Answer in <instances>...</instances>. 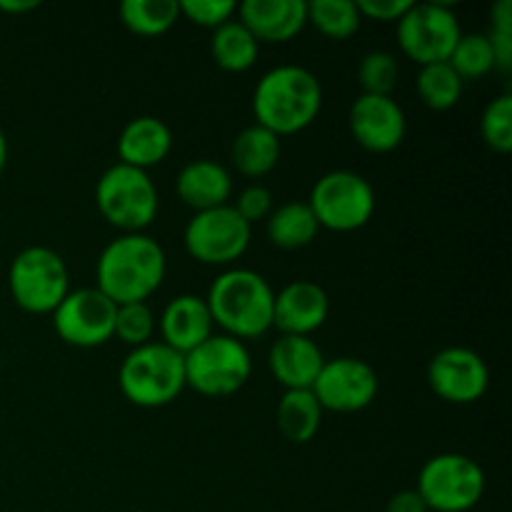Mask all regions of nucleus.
Returning <instances> with one entry per match:
<instances>
[{"label":"nucleus","instance_id":"f257e3e1","mask_svg":"<svg viewBox=\"0 0 512 512\" xmlns=\"http://www.w3.org/2000/svg\"><path fill=\"white\" fill-rule=\"evenodd\" d=\"M95 278L115 305L145 303L163 283L165 253L148 235H120L100 253Z\"/></svg>","mask_w":512,"mask_h":512},{"label":"nucleus","instance_id":"f03ea898","mask_svg":"<svg viewBox=\"0 0 512 512\" xmlns=\"http://www.w3.org/2000/svg\"><path fill=\"white\" fill-rule=\"evenodd\" d=\"M320 80L300 65H280L258 80L253 93V113L258 125L273 135H295L308 128L320 113Z\"/></svg>","mask_w":512,"mask_h":512},{"label":"nucleus","instance_id":"7ed1b4c3","mask_svg":"<svg viewBox=\"0 0 512 512\" xmlns=\"http://www.w3.org/2000/svg\"><path fill=\"white\" fill-rule=\"evenodd\" d=\"M213 323L235 340L263 338L273 328L275 293L268 280L253 270L235 268L218 275L205 298Z\"/></svg>","mask_w":512,"mask_h":512},{"label":"nucleus","instance_id":"20e7f679","mask_svg":"<svg viewBox=\"0 0 512 512\" xmlns=\"http://www.w3.org/2000/svg\"><path fill=\"white\" fill-rule=\"evenodd\" d=\"M120 390L138 408H163L185 388V355L165 343H148L125 355Z\"/></svg>","mask_w":512,"mask_h":512},{"label":"nucleus","instance_id":"39448f33","mask_svg":"<svg viewBox=\"0 0 512 512\" xmlns=\"http://www.w3.org/2000/svg\"><path fill=\"white\" fill-rule=\"evenodd\" d=\"M100 215L125 233H140L158 215V190L145 170L115 163L95 185Z\"/></svg>","mask_w":512,"mask_h":512},{"label":"nucleus","instance_id":"423d86ee","mask_svg":"<svg viewBox=\"0 0 512 512\" xmlns=\"http://www.w3.org/2000/svg\"><path fill=\"white\" fill-rule=\"evenodd\" d=\"M253 373L248 348L230 335H210L185 355V385L208 398L238 393Z\"/></svg>","mask_w":512,"mask_h":512},{"label":"nucleus","instance_id":"0eeeda50","mask_svg":"<svg viewBox=\"0 0 512 512\" xmlns=\"http://www.w3.org/2000/svg\"><path fill=\"white\" fill-rule=\"evenodd\" d=\"M10 295L15 303L33 315L55 313L70 293V275L65 260L55 250L33 245L15 255L8 273Z\"/></svg>","mask_w":512,"mask_h":512},{"label":"nucleus","instance_id":"6e6552de","mask_svg":"<svg viewBox=\"0 0 512 512\" xmlns=\"http://www.w3.org/2000/svg\"><path fill=\"white\" fill-rule=\"evenodd\" d=\"M418 495L428 510L468 512L485 493L483 468L460 453H443L430 458L418 475Z\"/></svg>","mask_w":512,"mask_h":512},{"label":"nucleus","instance_id":"1a4fd4ad","mask_svg":"<svg viewBox=\"0 0 512 512\" xmlns=\"http://www.w3.org/2000/svg\"><path fill=\"white\" fill-rule=\"evenodd\" d=\"M308 205L320 228L350 233L373 218L375 190L353 170H333L315 183Z\"/></svg>","mask_w":512,"mask_h":512},{"label":"nucleus","instance_id":"9d476101","mask_svg":"<svg viewBox=\"0 0 512 512\" xmlns=\"http://www.w3.org/2000/svg\"><path fill=\"white\" fill-rule=\"evenodd\" d=\"M458 15L445 3L413 5L398 20V43L418 65L448 63L460 40Z\"/></svg>","mask_w":512,"mask_h":512},{"label":"nucleus","instance_id":"9b49d317","mask_svg":"<svg viewBox=\"0 0 512 512\" xmlns=\"http://www.w3.org/2000/svg\"><path fill=\"white\" fill-rule=\"evenodd\" d=\"M185 250L203 265H228L243 258L250 245V225L233 205L195 213L183 233Z\"/></svg>","mask_w":512,"mask_h":512},{"label":"nucleus","instance_id":"f8f14e48","mask_svg":"<svg viewBox=\"0 0 512 512\" xmlns=\"http://www.w3.org/2000/svg\"><path fill=\"white\" fill-rule=\"evenodd\" d=\"M115 313L118 305L98 288L73 290L55 308V333L75 348H98L113 338Z\"/></svg>","mask_w":512,"mask_h":512},{"label":"nucleus","instance_id":"ddd939ff","mask_svg":"<svg viewBox=\"0 0 512 512\" xmlns=\"http://www.w3.org/2000/svg\"><path fill=\"white\" fill-rule=\"evenodd\" d=\"M378 385V373L365 360L335 358L323 365L310 390L323 410L358 413L373 403Z\"/></svg>","mask_w":512,"mask_h":512},{"label":"nucleus","instance_id":"4468645a","mask_svg":"<svg viewBox=\"0 0 512 512\" xmlns=\"http://www.w3.org/2000/svg\"><path fill=\"white\" fill-rule=\"evenodd\" d=\"M488 380V365L470 348H445L430 360L428 383L445 403H475L488 390Z\"/></svg>","mask_w":512,"mask_h":512},{"label":"nucleus","instance_id":"2eb2a0df","mask_svg":"<svg viewBox=\"0 0 512 512\" xmlns=\"http://www.w3.org/2000/svg\"><path fill=\"white\" fill-rule=\"evenodd\" d=\"M350 133L370 153H390L405 138V113L390 95L363 93L350 108Z\"/></svg>","mask_w":512,"mask_h":512},{"label":"nucleus","instance_id":"dca6fc26","mask_svg":"<svg viewBox=\"0 0 512 512\" xmlns=\"http://www.w3.org/2000/svg\"><path fill=\"white\" fill-rule=\"evenodd\" d=\"M328 313V293L310 280H295L275 293L273 325L283 335L310 338V333H315L328 320Z\"/></svg>","mask_w":512,"mask_h":512},{"label":"nucleus","instance_id":"f3484780","mask_svg":"<svg viewBox=\"0 0 512 512\" xmlns=\"http://www.w3.org/2000/svg\"><path fill=\"white\" fill-rule=\"evenodd\" d=\"M238 13L240 23L258 43L293 40L308 23L305 0H245Z\"/></svg>","mask_w":512,"mask_h":512},{"label":"nucleus","instance_id":"a211bd4d","mask_svg":"<svg viewBox=\"0 0 512 512\" xmlns=\"http://www.w3.org/2000/svg\"><path fill=\"white\" fill-rule=\"evenodd\" d=\"M268 363L285 390H310L323 370L325 358L305 335H280L270 348Z\"/></svg>","mask_w":512,"mask_h":512},{"label":"nucleus","instance_id":"6ab92c4d","mask_svg":"<svg viewBox=\"0 0 512 512\" xmlns=\"http://www.w3.org/2000/svg\"><path fill=\"white\" fill-rule=\"evenodd\" d=\"M160 333H163V343L178 350L180 355H188L190 350L205 343L213 335V315H210L205 298L178 295L175 300H170L160 318Z\"/></svg>","mask_w":512,"mask_h":512},{"label":"nucleus","instance_id":"aec40b11","mask_svg":"<svg viewBox=\"0 0 512 512\" xmlns=\"http://www.w3.org/2000/svg\"><path fill=\"white\" fill-rule=\"evenodd\" d=\"M173 148V133L168 125L153 115L130 120L118 138V158L123 165L148 173V168L163 163Z\"/></svg>","mask_w":512,"mask_h":512},{"label":"nucleus","instance_id":"412c9836","mask_svg":"<svg viewBox=\"0 0 512 512\" xmlns=\"http://www.w3.org/2000/svg\"><path fill=\"white\" fill-rule=\"evenodd\" d=\"M175 190H178V198L188 208H193L195 213H203V210L228 205L230 193H233V180H230V173L220 163L195 160V163L185 165L180 170L178 180H175Z\"/></svg>","mask_w":512,"mask_h":512},{"label":"nucleus","instance_id":"4be33fe9","mask_svg":"<svg viewBox=\"0 0 512 512\" xmlns=\"http://www.w3.org/2000/svg\"><path fill=\"white\" fill-rule=\"evenodd\" d=\"M280 138L263 125H250L233 140V165L245 178H263L278 165Z\"/></svg>","mask_w":512,"mask_h":512},{"label":"nucleus","instance_id":"5701e85b","mask_svg":"<svg viewBox=\"0 0 512 512\" xmlns=\"http://www.w3.org/2000/svg\"><path fill=\"white\" fill-rule=\"evenodd\" d=\"M323 420V408L313 390H285L278 403V428L290 443L303 445L315 438Z\"/></svg>","mask_w":512,"mask_h":512},{"label":"nucleus","instance_id":"b1692460","mask_svg":"<svg viewBox=\"0 0 512 512\" xmlns=\"http://www.w3.org/2000/svg\"><path fill=\"white\" fill-rule=\"evenodd\" d=\"M320 225L308 203H285L268 215L270 243L283 250L305 248L315 240Z\"/></svg>","mask_w":512,"mask_h":512},{"label":"nucleus","instance_id":"393cba45","mask_svg":"<svg viewBox=\"0 0 512 512\" xmlns=\"http://www.w3.org/2000/svg\"><path fill=\"white\" fill-rule=\"evenodd\" d=\"M258 48L260 43L240 20H228L215 28L213 43H210L215 63L228 73H243V70L253 68L258 60Z\"/></svg>","mask_w":512,"mask_h":512},{"label":"nucleus","instance_id":"a878e982","mask_svg":"<svg viewBox=\"0 0 512 512\" xmlns=\"http://www.w3.org/2000/svg\"><path fill=\"white\" fill-rule=\"evenodd\" d=\"M178 18V0H123L120 5V20L125 28L145 38L168 33L178 23Z\"/></svg>","mask_w":512,"mask_h":512},{"label":"nucleus","instance_id":"bb28decb","mask_svg":"<svg viewBox=\"0 0 512 512\" xmlns=\"http://www.w3.org/2000/svg\"><path fill=\"white\" fill-rule=\"evenodd\" d=\"M358 5L353 0H313L308 3V23H313L325 38L348 40L360 28Z\"/></svg>","mask_w":512,"mask_h":512},{"label":"nucleus","instance_id":"cd10ccee","mask_svg":"<svg viewBox=\"0 0 512 512\" xmlns=\"http://www.w3.org/2000/svg\"><path fill=\"white\" fill-rule=\"evenodd\" d=\"M418 93L428 108L450 110L463 95V80L448 63L423 65L418 75Z\"/></svg>","mask_w":512,"mask_h":512},{"label":"nucleus","instance_id":"c85d7f7f","mask_svg":"<svg viewBox=\"0 0 512 512\" xmlns=\"http://www.w3.org/2000/svg\"><path fill=\"white\" fill-rule=\"evenodd\" d=\"M448 65L458 73V78L463 83L465 80H478L483 75H488L495 68L493 45H490L488 35H460Z\"/></svg>","mask_w":512,"mask_h":512},{"label":"nucleus","instance_id":"c756f323","mask_svg":"<svg viewBox=\"0 0 512 512\" xmlns=\"http://www.w3.org/2000/svg\"><path fill=\"white\" fill-rule=\"evenodd\" d=\"M155 333V315L148 308V303H130V305H118V313H115V330L113 335L118 340H123L130 348H140V345H148L150 338Z\"/></svg>","mask_w":512,"mask_h":512},{"label":"nucleus","instance_id":"7c9ffc66","mask_svg":"<svg viewBox=\"0 0 512 512\" xmlns=\"http://www.w3.org/2000/svg\"><path fill=\"white\" fill-rule=\"evenodd\" d=\"M480 133L488 148L495 153H510L512 150V95L503 93L488 103L483 120H480Z\"/></svg>","mask_w":512,"mask_h":512},{"label":"nucleus","instance_id":"2f4dec72","mask_svg":"<svg viewBox=\"0 0 512 512\" xmlns=\"http://www.w3.org/2000/svg\"><path fill=\"white\" fill-rule=\"evenodd\" d=\"M398 60L385 50H375L368 53L360 63L358 80L363 85V93L368 95H390L395 83H398Z\"/></svg>","mask_w":512,"mask_h":512},{"label":"nucleus","instance_id":"473e14b6","mask_svg":"<svg viewBox=\"0 0 512 512\" xmlns=\"http://www.w3.org/2000/svg\"><path fill=\"white\" fill-rule=\"evenodd\" d=\"M493 28H490V45H493L495 68L510 73L512 68V0H498L490 13Z\"/></svg>","mask_w":512,"mask_h":512},{"label":"nucleus","instance_id":"72a5a7b5","mask_svg":"<svg viewBox=\"0 0 512 512\" xmlns=\"http://www.w3.org/2000/svg\"><path fill=\"white\" fill-rule=\"evenodd\" d=\"M180 15H185L188 20H193L200 28H220L223 23H228L233 18V13L238 10V5L233 0H178Z\"/></svg>","mask_w":512,"mask_h":512},{"label":"nucleus","instance_id":"f704fd0d","mask_svg":"<svg viewBox=\"0 0 512 512\" xmlns=\"http://www.w3.org/2000/svg\"><path fill=\"white\" fill-rule=\"evenodd\" d=\"M235 210L248 225L258 223V220H268V215L273 213V195L263 185H250L240 193Z\"/></svg>","mask_w":512,"mask_h":512},{"label":"nucleus","instance_id":"c9c22d12","mask_svg":"<svg viewBox=\"0 0 512 512\" xmlns=\"http://www.w3.org/2000/svg\"><path fill=\"white\" fill-rule=\"evenodd\" d=\"M355 5H358L360 18H373L380 20V23L395 20V23H398L415 3L413 0H360V3Z\"/></svg>","mask_w":512,"mask_h":512},{"label":"nucleus","instance_id":"e433bc0d","mask_svg":"<svg viewBox=\"0 0 512 512\" xmlns=\"http://www.w3.org/2000/svg\"><path fill=\"white\" fill-rule=\"evenodd\" d=\"M385 512H428V505L420 498L418 490H400L398 495L388 500Z\"/></svg>","mask_w":512,"mask_h":512},{"label":"nucleus","instance_id":"4c0bfd02","mask_svg":"<svg viewBox=\"0 0 512 512\" xmlns=\"http://www.w3.org/2000/svg\"><path fill=\"white\" fill-rule=\"evenodd\" d=\"M38 5V0H0L3 13H28V10H35Z\"/></svg>","mask_w":512,"mask_h":512},{"label":"nucleus","instance_id":"58836bf2","mask_svg":"<svg viewBox=\"0 0 512 512\" xmlns=\"http://www.w3.org/2000/svg\"><path fill=\"white\" fill-rule=\"evenodd\" d=\"M5 163H8V140H5L3 130H0V175H3Z\"/></svg>","mask_w":512,"mask_h":512}]
</instances>
